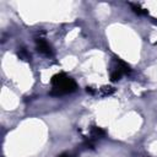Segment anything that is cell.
<instances>
[{
	"label": "cell",
	"instance_id": "6da1fadb",
	"mask_svg": "<svg viewBox=\"0 0 157 157\" xmlns=\"http://www.w3.org/2000/svg\"><path fill=\"white\" fill-rule=\"evenodd\" d=\"M52 86H53L50 91L52 96H63V94L72 93L77 88V85L74 81V78H71L64 72H59L52 77Z\"/></svg>",
	"mask_w": 157,
	"mask_h": 157
},
{
	"label": "cell",
	"instance_id": "7a4b0ae2",
	"mask_svg": "<svg viewBox=\"0 0 157 157\" xmlns=\"http://www.w3.org/2000/svg\"><path fill=\"white\" fill-rule=\"evenodd\" d=\"M36 45H37V50L39 53H42L43 55H47V56H50L53 54V50H52V47L42 38H38L36 39Z\"/></svg>",
	"mask_w": 157,
	"mask_h": 157
},
{
	"label": "cell",
	"instance_id": "3957f363",
	"mask_svg": "<svg viewBox=\"0 0 157 157\" xmlns=\"http://www.w3.org/2000/svg\"><path fill=\"white\" fill-rule=\"evenodd\" d=\"M123 75H124V74H123L120 70H118V69L114 67V69L110 71V80H112V81H118V80L121 78Z\"/></svg>",
	"mask_w": 157,
	"mask_h": 157
},
{
	"label": "cell",
	"instance_id": "277c9868",
	"mask_svg": "<svg viewBox=\"0 0 157 157\" xmlns=\"http://www.w3.org/2000/svg\"><path fill=\"white\" fill-rule=\"evenodd\" d=\"M99 92H101L103 96H107V94L113 93V92H114V88L110 87V86H103V87L99 88Z\"/></svg>",
	"mask_w": 157,
	"mask_h": 157
},
{
	"label": "cell",
	"instance_id": "5b68a950",
	"mask_svg": "<svg viewBox=\"0 0 157 157\" xmlns=\"http://www.w3.org/2000/svg\"><path fill=\"white\" fill-rule=\"evenodd\" d=\"M131 7H132L134 12H136V13H139V15H146V13H147V10L141 9V7H140L139 5H136V4H131Z\"/></svg>",
	"mask_w": 157,
	"mask_h": 157
},
{
	"label": "cell",
	"instance_id": "8992f818",
	"mask_svg": "<svg viewBox=\"0 0 157 157\" xmlns=\"http://www.w3.org/2000/svg\"><path fill=\"white\" fill-rule=\"evenodd\" d=\"M92 135L96 136V137H101L104 135V131L101 129V128H97V126H93L92 128Z\"/></svg>",
	"mask_w": 157,
	"mask_h": 157
},
{
	"label": "cell",
	"instance_id": "52a82bcc",
	"mask_svg": "<svg viewBox=\"0 0 157 157\" xmlns=\"http://www.w3.org/2000/svg\"><path fill=\"white\" fill-rule=\"evenodd\" d=\"M59 157H69L67 155H61V156H59Z\"/></svg>",
	"mask_w": 157,
	"mask_h": 157
}]
</instances>
